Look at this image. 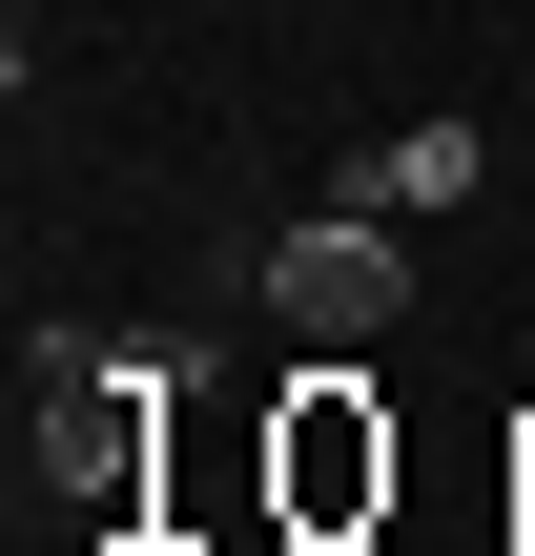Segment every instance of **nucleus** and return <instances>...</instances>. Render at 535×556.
I'll list each match as a JSON object with an SVG mask.
<instances>
[{
	"label": "nucleus",
	"mask_w": 535,
	"mask_h": 556,
	"mask_svg": "<svg viewBox=\"0 0 535 556\" xmlns=\"http://www.w3.org/2000/svg\"><path fill=\"white\" fill-rule=\"evenodd\" d=\"M392 516V413H371V351H309L268 392V536H371Z\"/></svg>",
	"instance_id": "nucleus-1"
},
{
	"label": "nucleus",
	"mask_w": 535,
	"mask_h": 556,
	"mask_svg": "<svg viewBox=\"0 0 535 556\" xmlns=\"http://www.w3.org/2000/svg\"><path fill=\"white\" fill-rule=\"evenodd\" d=\"M268 309H289V351H392V309H412V227L330 186V227H268Z\"/></svg>",
	"instance_id": "nucleus-2"
},
{
	"label": "nucleus",
	"mask_w": 535,
	"mask_h": 556,
	"mask_svg": "<svg viewBox=\"0 0 535 556\" xmlns=\"http://www.w3.org/2000/svg\"><path fill=\"white\" fill-rule=\"evenodd\" d=\"M495 186V124H392L371 165H351V206H392V227H433V206H474Z\"/></svg>",
	"instance_id": "nucleus-3"
},
{
	"label": "nucleus",
	"mask_w": 535,
	"mask_h": 556,
	"mask_svg": "<svg viewBox=\"0 0 535 556\" xmlns=\"http://www.w3.org/2000/svg\"><path fill=\"white\" fill-rule=\"evenodd\" d=\"M515 536H535V454H515Z\"/></svg>",
	"instance_id": "nucleus-4"
}]
</instances>
